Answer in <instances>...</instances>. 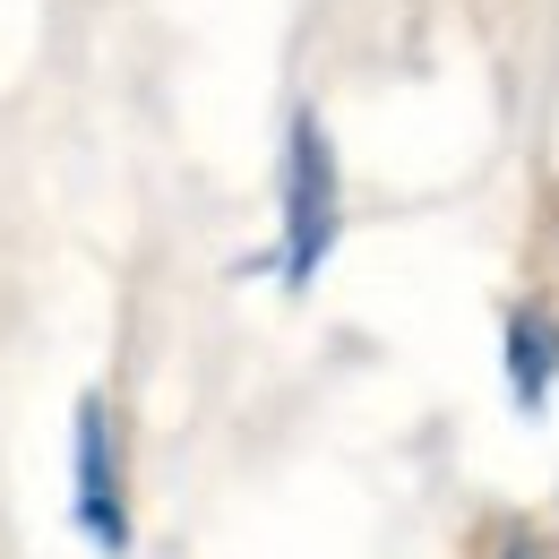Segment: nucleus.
Segmentation results:
<instances>
[{
	"instance_id": "obj_3",
	"label": "nucleus",
	"mask_w": 559,
	"mask_h": 559,
	"mask_svg": "<svg viewBox=\"0 0 559 559\" xmlns=\"http://www.w3.org/2000/svg\"><path fill=\"white\" fill-rule=\"evenodd\" d=\"M551 379H559V310L551 301H525L508 319V396H516V414H543Z\"/></svg>"
},
{
	"instance_id": "obj_1",
	"label": "nucleus",
	"mask_w": 559,
	"mask_h": 559,
	"mask_svg": "<svg viewBox=\"0 0 559 559\" xmlns=\"http://www.w3.org/2000/svg\"><path fill=\"white\" fill-rule=\"evenodd\" d=\"M276 190H284L276 276H284V293H310V284H319V267L336 259V233H345L336 139L319 130V112H293V130H284V164H276Z\"/></svg>"
},
{
	"instance_id": "obj_2",
	"label": "nucleus",
	"mask_w": 559,
	"mask_h": 559,
	"mask_svg": "<svg viewBox=\"0 0 559 559\" xmlns=\"http://www.w3.org/2000/svg\"><path fill=\"white\" fill-rule=\"evenodd\" d=\"M70 516L86 534V551L121 559L130 551V490H121V430L104 396H78L70 414Z\"/></svg>"
}]
</instances>
